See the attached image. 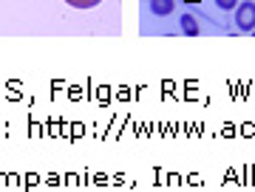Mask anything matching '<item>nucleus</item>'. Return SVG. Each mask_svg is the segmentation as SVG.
Wrapping results in <instances>:
<instances>
[{
  "mask_svg": "<svg viewBox=\"0 0 255 192\" xmlns=\"http://www.w3.org/2000/svg\"><path fill=\"white\" fill-rule=\"evenodd\" d=\"M233 11H236L238 31H253V28H255V3H253V0H241Z\"/></svg>",
  "mask_w": 255,
  "mask_h": 192,
  "instance_id": "obj_1",
  "label": "nucleus"
},
{
  "mask_svg": "<svg viewBox=\"0 0 255 192\" xmlns=\"http://www.w3.org/2000/svg\"><path fill=\"white\" fill-rule=\"evenodd\" d=\"M173 9H176V0H150V11L156 17H167V14H173Z\"/></svg>",
  "mask_w": 255,
  "mask_h": 192,
  "instance_id": "obj_2",
  "label": "nucleus"
},
{
  "mask_svg": "<svg viewBox=\"0 0 255 192\" xmlns=\"http://www.w3.org/2000/svg\"><path fill=\"white\" fill-rule=\"evenodd\" d=\"M182 31L187 37H199V23H196L193 14H182Z\"/></svg>",
  "mask_w": 255,
  "mask_h": 192,
  "instance_id": "obj_3",
  "label": "nucleus"
},
{
  "mask_svg": "<svg viewBox=\"0 0 255 192\" xmlns=\"http://www.w3.org/2000/svg\"><path fill=\"white\" fill-rule=\"evenodd\" d=\"M68 6H74V9H94V6H100L102 0H65Z\"/></svg>",
  "mask_w": 255,
  "mask_h": 192,
  "instance_id": "obj_4",
  "label": "nucleus"
},
{
  "mask_svg": "<svg viewBox=\"0 0 255 192\" xmlns=\"http://www.w3.org/2000/svg\"><path fill=\"white\" fill-rule=\"evenodd\" d=\"M216 6H219L221 11H233L238 6V0H216Z\"/></svg>",
  "mask_w": 255,
  "mask_h": 192,
  "instance_id": "obj_5",
  "label": "nucleus"
},
{
  "mask_svg": "<svg viewBox=\"0 0 255 192\" xmlns=\"http://www.w3.org/2000/svg\"><path fill=\"white\" fill-rule=\"evenodd\" d=\"M187 3H201V0H187Z\"/></svg>",
  "mask_w": 255,
  "mask_h": 192,
  "instance_id": "obj_6",
  "label": "nucleus"
},
{
  "mask_svg": "<svg viewBox=\"0 0 255 192\" xmlns=\"http://www.w3.org/2000/svg\"><path fill=\"white\" fill-rule=\"evenodd\" d=\"M253 31H255V28H253Z\"/></svg>",
  "mask_w": 255,
  "mask_h": 192,
  "instance_id": "obj_7",
  "label": "nucleus"
}]
</instances>
